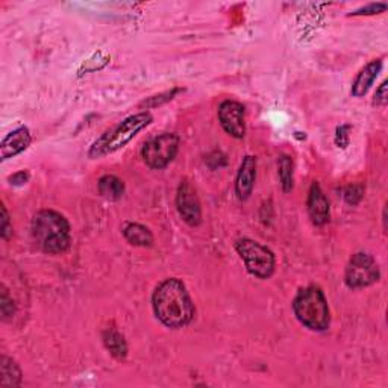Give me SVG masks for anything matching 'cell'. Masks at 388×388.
<instances>
[{
	"label": "cell",
	"mask_w": 388,
	"mask_h": 388,
	"mask_svg": "<svg viewBox=\"0 0 388 388\" xmlns=\"http://www.w3.org/2000/svg\"><path fill=\"white\" fill-rule=\"evenodd\" d=\"M155 316L164 326L179 329L194 317V305L182 281L170 277L156 286L152 296Z\"/></svg>",
	"instance_id": "6da1fadb"
},
{
	"label": "cell",
	"mask_w": 388,
	"mask_h": 388,
	"mask_svg": "<svg viewBox=\"0 0 388 388\" xmlns=\"http://www.w3.org/2000/svg\"><path fill=\"white\" fill-rule=\"evenodd\" d=\"M32 239L46 254L58 255L70 248L72 235L67 218L54 209H41L31 223Z\"/></svg>",
	"instance_id": "7a4b0ae2"
},
{
	"label": "cell",
	"mask_w": 388,
	"mask_h": 388,
	"mask_svg": "<svg viewBox=\"0 0 388 388\" xmlns=\"http://www.w3.org/2000/svg\"><path fill=\"white\" fill-rule=\"evenodd\" d=\"M154 117L150 113H138L134 114L128 119H124L119 124H115L114 128L106 131L102 137H99L92 146L90 147L88 155L90 158H102L108 154L124 147L131 140L137 137V134L143 131L152 123Z\"/></svg>",
	"instance_id": "3957f363"
},
{
	"label": "cell",
	"mask_w": 388,
	"mask_h": 388,
	"mask_svg": "<svg viewBox=\"0 0 388 388\" xmlns=\"http://www.w3.org/2000/svg\"><path fill=\"white\" fill-rule=\"evenodd\" d=\"M294 316L311 331H326L331 323V314L322 289L309 285L302 289L293 300Z\"/></svg>",
	"instance_id": "277c9868"
},
{
	"label": "cell",
	"mask_w": 388,
	"mask_h": 388,
	"mask_svg": "<svg viewBox=\"0 0 388 388\" xmlns=\"http://www.w3.org/2000/svg\"><path fill=\"white\" fill-rule=\"evenodd\" d=\"M235 250L244 261L248 272L259 280H268L275 272L276 259L273 252L255 240L241 239L235 243Z\"/></svg>",
	"instance_id": "5b68a950"
},
{
	"label": "cell",
	"mask_w": 388,
	"mask_h": 388,
	"mask_svg": "<svg viewBox=\"0 0 388 388\" xmlns=\"http://www.w3.org/2000/svg\"><path fill=\"white\" fill-rule=\"evenodd\" d=\"M179 143V137L176 134H161L145 143V146L141 149V156L150 168L161 170L178 155Z\"/></svg>",
	"instance_id": "8992f818"
},
{
	"label": "cell",
	"mask_w": 388,
	"mask_h": 388,
	"mask_svg": "<svg viewBox=\"0 0 388 388\" xmlns=\"http://www.w3.org/2000/svg\"><path fill=\"white\" fill-rule=\"evenodd\" d=\"M379 276H381V272H379L375 258L364 252H359L349 259L344 281L349 289H364V286L378 282Z\"/></svg>",
	"instance_id": "52a82bcc"
},
{
	"label": "cell",
	"mask_w": 388,
	"mask_h": 388,
	"mask_svg": "<svg viewBox=\"0 0 388 388\" xmlns=\"http://www.w3.org/2000/svg\"><path fill=\"white\" fill-rule=\"evenodd\" d=\"M176 208L182 217L185 223L190 226H197L202 222V208L200 200L197 197V193L193 185L184 179L181 181L178 187V194H176Z\"/></svg>",
	"instance_id": "ba28073f"
},
{
	"label": "cell",
	"mask_w": 388,
	"mask_h": 388,
	"mask_svg": "<svg viewBox=\"0 0 388 388\" xmlns=\"http://www.w3.org/2000/svg\"><path fill=\"white\" fill-rule=\"evenodd\" d=\"M218 120L222 128L234 138H243L246 134L244 106L235 100H225L218 106Z\"/></svg>",
	"instance_id": "9c48e42d"
},
{
	"label": "cell",
	"mask_w": 388,
	"mask_h": 388,
	"mask_svg": "<svg viewBox=\"0 0 388 388\" xmlns=\"http://www.w3.org/2000/svg\"><path fill=\"white\" fill-rule=\"evenodd\" d=\"M31 143L32 137L26 126H20V128L14 129L13 132L6 135L2 145H0V156H2V161L20 155L22 152H24L31 146Z\"/></svg>",
	"instance_id": "30bf717a"
},
{
	"label": "cell",
	"mask_w": 388,
	"mask_h": 388,
	"mask_svg": "<svg viewBox=\"0 0 388 388\" xmlns=\"http://www.w3.org/2000/svg\"><path fill=\"white\" fill-rule=\"evenodd\" d=\"M257 179V158L248 155L244 156L243 163L240 165V170L235 179V193L240 200H246L250 197L254 191V185Z\"/></svg>",
	"instance_id": "8fae6325"
},
{
	"label": "cell",
	"mask_w": 388,
	"mask_h": 388,
	"mask_svg": "<svg viewBox=\"0 0 388 388\" xmlns=\"http://www.w3.org/2000/svg\"><path fill=\"white\" fill-rule=\"evenodd\" d=\"M308 214L311 222H313L316 226H323L329 222V218H331V213H329V202L317 182L311 185L309 188Z\"/></svg>",
	"instance_id": "7c38bea8"
},
{
	"label": "cell",
	"mask_w": 388,
	"mask_h": 388,
	"mask_svg": "<svg viewBox=\"0 0 388 388\" xmlns=\"http://www.w3.org/2000/svg\"><path fill=\"white\" fill-rule=\"evenodd\" d=\"M382 69V61L381 60H373L370 61L364 69H361V72L358 73V76L353 81L352 86V95L355 97H362L367 95V91L370 90V87L373 86L375 79L378 78L379 72Z\"/></svg>",
	"instance_id": "4fadbf2b"
},
{
	"label": "cell",
	"mask_w": 388,
	"mask_h": 388,
	"mask_svg": "<svg viewBox=\"0 0 388 388\" xmlns=\"http://www.w3.org/2000/svg\"><path fill=\"white\" fill-rule=\"evenodd\" d=\"M123 235L134 246L150 248L154 244V235L150 229L140 223H128L123 227Z\"/></svg>",
	"instance_id": "5bb4252c"
},
{
	"label": "cell",
	"mask_w": 388,
	"mask_h": 388,
	"mask_svg": "<svg viewBox=\"0 0 388 388\" xmlns=\"http://www.w3.org/2000/svg\"><path fill=\"white\" fill-rule=\"evenodd\" d=\"M102 339L105 348L113 357L119 359L126 357V353H128V344H126L124 337L117 331L115 328H106L102 334Z\"/></svg>",
	"instance_id": "9a60e30c"
},
{
	"label": "cell",
	"mask_w": 388,
	"mask_h": 388,
	"mask_svg": "<svg viewBox=\"0 0 388 388\" xmlns=\"http://www.w3.org/2000/svg\"><path fill=\"white\" fill-rule=\"evenodd\" d=\"M97 188L100 196L108 200H119L124 194V184L120 178L114 175H105L99 179Z\"/></svg>",
	"instance_id": "2e32d148"
},
{
	"label": "cell",
	"mask_w": 388,
	"mask_h": 388,
	"mask_svg": "<svg viewBox=\"0 0 388 388\" xmlns=\"http://www.w3.org/2000/svg\"><path fill=\"white\" fill-rule=\"evenodd\" d=\"M22 384V370L17 362L8 357L0 358V385L19 387Z\"/></svg>",
	"instance_id": "e0dca14e"
},
{
	"label": "cell",
	"mask_w": 388,
	"mask_h": 388,
	"mask_svg": "<svg viewBox=\"0 0 388 388\" xmlns=\"http://www.w3.org/2000/svg\"><path fill=\"white\" fill-rule=\"evenodd\" d=\"M280 179L285 193L293 190V159L289 155L280 158Z\"/></svg>",
	"instance_id": "ac0fdd59"
},
{
	"label": "cell",
	"mask_w": 388,
	"mask_h": 388,
	"mask_svg": "<svg viewBox=\"0 0 388 388\" xmlns=\"http://www.w3.org/2000/svg\"><path fill=\"white\" fill-rule=\"evenodd\" d=\"M0 309H2V318L5 322L11 320L15 314V305L13 299L8 294V290L2 285V296H0Z\"/></svg>",
	"instance_id": "d6986e66"
},
{
	"label": "cell",
	"mask_w": 388,
	"mask_h": 388,
	"mask_svg": "<svg viewBox=\"0 0 388 388\" xmlns=\"http://www.w3.org/2000/svg\"><path fill=\"white\" fill-rule=\"evenodd\" d=\"M181 91V88H175L172 91H167V92H163V95H159V96H154V97H150L149 100H145L141 105L143 106H146V108H156L159 106L161 104H165L168 102V100H172L178 92Z\"/></svg>",
	"instance_id": "ffe728a7"
},
{
	"label": "cell",
	"mask_w": 388,
	"mask_h": 388,
	"mask_svg": "<svg viewBox=\"0 0 388 388\" xmlns=\"http://www.w3.org/2000/svg\"><path fill=\"white\" fill-rule=\"evenodd\" d=\"M2 223H0V235H2V239L3 240H8L13 235V225H11V220H10V214H8V211H6V207L2 205Z\"/></svg>",
	"instance_id": "44dd1931"
},
{
	"label": "cell",
	"mask_w": 388,
	"mask_h": 388,
	"mask_svg": "<svg viewBox=\"0 0 388 388\" xmlns=\"http://www.w3.org/2000/svg\"><path fill=\"white\" fill-rule=\"evenodd\" d=\"M385 10H387L385 3H372L369 6L361 8V10H357L355 13H352L350 15H373V14L384 13Z\"/></svg>",
	"instance_id": "7402d4cb"
},
{
	"label": "cell",
	"mask_w": 388,
	"mask_h": 388,
	"mask_svg": "<svg viewBox=\"0 0 388 388\" xmlns=\"http://www.w3.org/2000/svg\"><path fill=\"white\" fill-rule=\"evenodd\" d=\"M387 81L382 82L379 88L376 90V95H375V104L379 106H385L388 102V92H387Z\"/></svg>",
	"instance_id": "603a6c76"
},
{
	"label": "cell",
	"mask_w": 388,
	"mask_h": 388,
	"mask_svg": "<svg viewBox=\"0 0 388 388\" xmlns=\"http://www.w3.org/2000/svg\"><path fill=\"white\" fill-rule=\"evenodd\" d=\"M349 126H340L339 129H337V137H335V143L341 147H346L349 143Z\"/></svg>",
	"instance_id": "cb8c5ba5"
},
{
	"label": "cell",
	"mask_w": 388,
	"mask_h": 388,
	"mask_svg": "<svg viewBox=\"0 0 388 388\" xmlns=\"http://www.w3.org/2000/svg\"><path fill=\"white\" fill-rule=\"evenodd\" d=\"M346 200H348V204L355 205V202H353V197H357V202H359V199L362 197V188L361 187H349L348 191L344 194Z\"/></svg>",
	"instance_id": "d4e9b609"
},
{
	"label": "cell",
	"mask_w": 388,
	"mask_h": 388,
	"mask_svg": "<svg viewBox=\"0 0 388 388\" xmlns=\"http://www.w3.org/2000/svg\"><path fill=\"white\" fill-rule=\"evenodd\" d=\"M28 181H29V173H28V172H24V170L13 175L11 178H10L11 185H24Z\"/></svg>",
	"instance_id": "484cf974"
}]
</instances>
